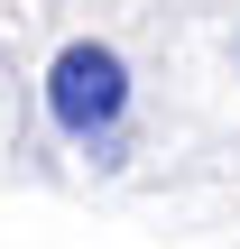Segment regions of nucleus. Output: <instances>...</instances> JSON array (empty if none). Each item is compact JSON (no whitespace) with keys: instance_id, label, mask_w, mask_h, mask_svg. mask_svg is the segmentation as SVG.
Returning <instances> with one entry per match:
<instances>
[{"instance_id":"obj_1","label":"nucleus","mask_w":240,"mask_h":249,"mask_svg":"<svg viewBox=\"0 0 240 249\" xmlns=\"http://www.w3.org/2000/svg\"><path fill=\"white\" fill-rule=\"evenodd\" d=\"M46 111H55V129L65 139H102L120 111H129V65L111 55V46H65L55 55V74H46Z\"/></svg>"}]
</instances>
